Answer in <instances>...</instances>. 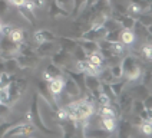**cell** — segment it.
<instances>
[{
    "label": "cell",
    "mask_w": 152,
    "mask_h": 138,
    "mask_svg": "<svg viewBox=\"0 0 152 138\" xmlns=\"http://www.w3.org/2000/svg\"><path fill=\"white\" fill-rule=\"evenodd\" d=\"M7 12H9V3L6 0H0V16L6 15Z\"/></svg>",
    "instance_id": "obj_42"
},
{
    "label": "cell",
    "mask_w": 152,
    "mask_h": 138,
    "mask_svg": "<svg viewBox=\"0 0 152 138\" xmlns=\"http://www.w3.org/2000/svg\"><path fill=\"white\" fill-rule=\"evenodd\" d=\"M1 27H3V22L0 20V32H1Z\"/></svg>",
    "instance_id": "obj_52"
},
{
    "label": "cell",
    "mask_w": 152,
    "mask_h": 138,
    "mask_svg": "<svg viewBox=\"0 0 152 138\" xmlns=\"http://www.w3.org/2000/svg\"><path fill=\"white\" fill-rule=\"evenodd\" d=\"M75 39H76V42H77V45H80L86 53H91V52L99 49V45H98V42H95V40H88V39H82V37H75Z\"/></svg>",
    "instance_id": "obj_18"
},
{
    "label": "cell",
    "mask_w": 152,
    "mask_h": 138,
    "mask_svg": "<svg viewBox=\"0 0 152 138\" xmlns=\"http://www.w3.org/2000/svg\"><path fill=\"white\" fill-rule=\"evenodd\" d=\"M148 12H149V13H151V15H152V3H151V4H149V7H148Z\"/></svg>",
    "instance_id": "obj_51"
},
{
    "label": "cell",
    "mask_w": 152,
    "mask_h": 138,
    "mask_svg": "<svg viewBox=\"0 0 152 138\" xmlns=\"http://www.w3.org/2000/svg\"><path fill=\"white\" fill-rule=\"evenodd\" d=\"M9 4H12V6H15V7H19V6H23L25 4L26 0H6Z\"/></svg>",
    "instance_id": "obj_46"
},
{
    "label": "cell",
    "mask_w": 152,
    "mask_h": 138,
    "mask_svg": "<svg viewBox=\"0 0 152 138\" xmlns=\"http://www.w3.org/2000/svg\"><path fill=\"white\" fill-rule=\"evenodd\" d=\"M26 121H29V122H32L36 129H39L42 134L45 135H56V131H53L50 129L42 120V115H40V109H39V94L36 92L33 95V98H32V104H30V109L29 112L26 114Z\"/></svg>",
    "instance_id": "obj_1"
},
{
    "label": "cell",
    "mask_w": 152,
    "mask_h": 138,
    "mask_svg": "<svg viewBox=\"0 0 152 138\" xmlns=\"http://www.w3.org/2000/svg\"><path fill=\"white\" fill-rule=\"evenodd\" d=\"M126 82H128V81H118V82H110V84H109L116 98L122 94V91H124V88H125V85H126Z\"/></svg>",
    "instance_id": "obj_30"
},
{
    "label": "cell",
    "mask_w": 152,
    "mask_h": 138,
    "mask_svg": "<svg viewBox=\"0 0 152 138\" xmlns=\"http://www.w3.org/2000/svg\"><path fill=\"white\" fill-rule=\"evenodd\" d=\"M85 4H86V0H73V7H72V13H70V16L76 17L80 12H82V9H85Z\"/></svg>",
    "instance_id": "obj_31"
},
{
    "label": "cell",
    "mask_w": 152,
    "mask_h": 138,
    "mask_svg": "<svg viewBox=\"0 0 152 138\" xmlns=\"http://www.w3.org/2000/svg\"><path fill=\"white\" fill-rule=\"evenodd\" d=\"M142 55L149 60H152V43H145L142 48Z\"/></svg>",
    "instance_id": "obj_38"
},
{
    "label": "cell",
    "mask_w": 152,
    "mask_h": 138,
    "mask_svg": "<svg viewBox=\"0 0 152 138\" xmlns=\"http://www.w3.org/2000/svg\"><path fill=\"white\" fill-rule=\"evenodd\" d=\"M119 135L121 137H126L132 134V124H129L126 120H121V127H119Z\"/></svg>",
    "instance_id": "obj_29"
},
{
    "label": "cell",
    "mask_w": 152,
    "mask_h": 138,
    "mask_svg": "<svg viewBox=\"0 0 152 138\" xmlns=\"http://www.w3.org/2000/svg\"><path fill=\"white\" fill-rule=\"evenodd\" d=\"M52 56V63L58 65L60 68H65L66 63L69 62V58H70V53L68 51H65L63 48H59L58 51H55L50 55Z\"/></svg>",
    "instance_id": "obj_9"
},
{
    "label": "cell",
    "mask_w": 152,
    "mask_h": 138,
    "mask_svg": "<svg viewBox=\"0 0 152 138\" xmlns=\"http://www.w3.org/2000/svg\"><path fill=\"white\" fill-rule=\"evenodd\" d=\"M95 1H96V0H86V4H85V7H91V6H92L93 3H95Z\"/></svg>",
    "instance_id": "obj_49"
},
{
    "label": "cell",
    "mask_w": 152,
    "mask_h": 138,
    "mask_svg": "<svg viewBox=\"0 0 152 138\" xmlns=\"http://www.w3.org/2000/svg\"><path fill=\"white\" fill-rule=\"evenodd\" d=\"M108 33L106 27L103 25H99V26H91L88 30H85L83 33L80 34L79 37L82 39H88V40H95V42H99L101 39L105 37V34Z\"/></svg>",
    "instance_id": "obj_5"
},
{
    "label": "cell",
    "mask_w": 152,
    "mask_h": 138,
    "mask_svg": "<svg viewBox=\"0 0 152 138\" xmlns=\"http://www.w3.org/2000/svg\"><path fill=\"white\" fill-rule=\"evenodd\" d=\"M73 56H75V59L76 60H85L86 58H88V53L83 51V48L80 46V45H77L75 49H73Z\"/></svg>",
    "instance_id": "obj_34"
},
{
    "label": "cell",
    "mask_w": 152,
    "mask_h": 138,
    "mask_svg": "<svg viewBox=\"0 0 152 138\" xmlns=\"http://www.w3.org/2000/svg\"><path fill=\"white\" fill-rule=\"evenodd\" d=\"M146 30H148V34H151L152 36V23L149 26H146Z\"/></svg>",
    "instance_id": "obj_50"
},
{
    "label": "cell",
    "mask_w": 152,
    "mask_h": 138,
    "mask_svg": "<svg viewBox=\"0 0 152 138\" xmlns=\"http://www.w3.org/2000/svg\"><path fill=\"white\" fill-rule=\"evenodd\" d=\"M144 105H145V109L148 111H152V95L149 94L146 98L144 99Z\"/></svg>",
    "instance_id": "obj_44"
},
{
    "label": "cell",
    "mask_w": 152,
    "mask_h": 138,
    "mask_svg": "<svg viewBox=\"0 0 152 138\" xmlns=\"http://www.w3.org/2000/svg\"><path fill=\"white\" fill-rule=\"evenodd\" d=\"M17 10H19L20 16L25 17V19L29 22V23H30V25H34V23H36V16H34V12L29 10V9L25 7V6H19V7H17Z\"/></svg>",
    "instance_id": "obj_24"
},
{
    "label": "cell",
    "mask_w": 152,
    "mask_h": 138,
    "mask_svg": "<svg viewBox=\"0 0 152 138\" xmlns=\"http://www.w3.org/2000/svg\"><path fill=\"white\" fill-rule=\"evenodd\" d=\"M136 63H138V62H136L135 56H132V55H128V56H125V58L122 59V62H121V66H122V70H124V75L126 73L129 69L134 68Z\"/></svg>",
    "instance_id": "obj_23"
},
{
    "label": "cell",
    "mask_w": 152,
    "mask_h": 138,
    "mask_svg": "<svg viewBox=\"0 0 152 138\" xmlns=\"http://www.w3.org/2000/svg\"><path fill=\"white\" fill-rule=\"evenodd\" d=\"M49 16L52 19H58V17H69L70 16V12L63 9L62 6H59L56 1L52 0L50 4H49Z\"/></svg>",
    "instance_id": "obj_14"
},
{
    "label": "cell",
    "mask_w": 152,
    "mask_h": 138,
    "mask_svg": "<svg viewBox=\"0 0 152 138\" xmlns=\"http://www.w3.org/2000/svg\"><path fill=\"white\" fill-rule=\"evenodd\" d=\"M142 122H144V120H142V118H141V117H139L138 114H135V117H134V120H132V125L139 128V125H141Z\"/></svg>",
    "instance_id": "obj_45"
},
{
    "label": "cell",
    "mask_w": 152,
    "mask_h": 138,
    "mask_svg": "<svg viewBox=\"0 0 152 138\" xmlns=\"http://www.w3.org/2000/svg\"><path fill=\"white\" fill-rule=\"evenodd\" d=\"M124 76H125L126 81H138L139 78L142 76V69H141V66L136 63L135 66H134L132 69H129Z\"/></svg>",
    "instance_id": "obj_22"
},
{
    "label": "cell",
    "mask_w": 152,
    "mask_h": 138,
    "mask_svg": "<svg viewBox=\"0 0 152 138\" xmlns=\"http://www.w3.org/2000/svg\"><path fill=\"white\" fill-rule=\"evenodd\" d=\"M110 51H112V53H113V55L121 56V55H124V53H125V51H126V45H124L121 40L110 42Z\"/></svg>",
    "instance_id": "obj_27"
},
{
    "label": "cell",
    "mask_w": 152,
    "mask_h": 138,
    "mask_svg": "<svg viewBox=\"0 0 152 138\" xmlns=\"http://www.w3.org/2000/svg\"><path fill=\"white\" fill-rule=\"evenodd\" d=\"M53 1H56L59 6H62L63 9H66L69 12L73 7V0H53Z\"/></svg>",
    "instance_id": "obj_37"
},
{
    "label": "cell",
    "mask_w": 152,
    "mask_h": 138,
    "mask_svg": "<svg viewBox=\"0 0 152 138\" xmlns=\"http://www.w3.org/2000/svg\"><path fill=\"white\" fill-rule=\"evenodd\" d=\"M9 37H10L12 42L19 45V43H22L26 39V32L23 29H20V27H13L10 30V33H9Z\"/></svg>",
    "instance_id": "obj_21"
},
{
    "label": "cell",
    "mask_w": 152,
    "mask_h": 138,
    "mask_svg": "<svg viewBox=\"0 0 152 138\" xmlns=\"http://www.w3.org/2000/svg\"><path fill=\"white\" fill-rule=\"evenodd\" d=\"M34 131H36V127H34L32 122H27V121H22L16 124L15 127L9 129L6 132L4 137H20V135H32Z\"/></svg>",
    "instance_id": "obj_3"
},
{
    "label": "cell",
    "mask_w": 152,
    "mask_h": 138,
    "mask_svg": "<svg viewBox=\"0 0 152 138\" xmlns=\"http://www.w3.org/2000/svg\"><path fill=\"white\" fill-rule=\"evenodd\" d=\"M136 20H139L144 26H149L152 23V16H149V15H142V13H141Z\"/></svg>",
    "instance_id": "obj_39"
},
{
    "label": "cell",
    "mask_w": 152,
    "mask_h": 138,
    "mask_svg": "<svg viewBox=\"0 0 152 138\" xmlns=\"http://www.w3.org/2000/svg\"><path fill=\"white\" fill-rule=\"evenodd\" d=\"M63 69V72H65V75H68L69 78H72L73 81H75L77 86L80 88V91H82V94L86 92V86H85V72H80V70H72V69H68V68H62Z\"/></svg>",
    "instance_id": "obj_10"
},
{
    "label": "cell",
    "mask_w": 152,
    "mask_h": 138,
    "mask_svg": "<svg viewBox=\"0 0 152 138\" xmlns=\"http://www.w3.org/2000/svg\"><path fill=\"white\" fill-rule=\"evenodd\" d=\"M63 75H65V72H63V69L60 68V66L55 65V63H49L48 68L45 69V72H43V79H45L46 82H49L53 78L63 76Z\"/></svg>",
    "instance_id": "obj_13"
},
{
    "label": "cell",
    "mask_w": 152,
    "mask_h": 138,
    "mask_svg": "<svg viewBox=\"0 0 152 138\" xmlns=\"http://www.w3.org/2000/svg\"><path fill=\"white\" fill-rule=\"evenodd\" d=\"M119 40L124 43V45H132V43L135 42V32H134V29H122L121 30V36H119Z\"/></svg>",
    "instance_id": "obj_20"
},
{
    "label": "cell",
    "mask_w": 152,
    "mask_h": 138,
    "mask_svg": "<svg viewBox=\"0 0 152 138\" xmlns=\"http://www.w3.org/2000/svg\"><path fill=\"white\" fill-rule=\"evenodd\" d=\"M109 70H110V75L113 76V79H121V78H124V70H122L121 63L112 65V66L109 68Z\"/></svg>",
    "instance_id": "obj_32"
},
{
    "label": "cell",
    "mask_w": 152,
    "mask_h": 138,
    "mask_svg": "<svg viewBox=\"0 0 152 138\" xmlns=\"http://www.w3.org/2000/svg\"><path fill=\"white\" fill-rule=\"evenodd\" d=\"M4 70H6V68H4V60L0 59V73H1V72H4Z\"/></svg>",
    "instance_id": "obj_48"
},
{
    "label": "cell",
    "mask_w": 152,
    "mask_h": 138,
    "mask_svg": "<svg viewBox=\"0 0 152 138\" xmlns=\"http://www.w3.org/2000/svg\"><path fill=\"white\" fill-rule=\"evenodd\" d=\"M131 1H134V3H136L139 7L142 9V10H148V7H149V4L152 3V0H131Z\"/></svg>",
    "instance_id": "obj_40"
},
{
    "label": "cell",
    "mask_w": 152,
    "mask_h": 138,
    "mask_svg": "<svg viewBox=\"0 0 152 138\" xmlns=\"http://www.w3.org/2000/svg\"><path fill=\"white\" fill-rule=\"evenodd\" d=\"M139 129L144 132L145 135H152V121H144L139 125Z\"/></svg>",
    "instance_id": "obj_36"
},
{
    "label": "cell",
    "mask_w": 152,
    "mask_h": 138,
    "mask_svg": "<svg viewBox=\"0 0 152 138\" xmlns=\"http://www.w3.org/2000/svg\"><path fill=\"white\" fill-rule=\"evenodd\" d=\"M85 86H86V91H89L95 98L99 96V94H101V79H99V76L85 73Z\"/></svg>",
    "instance_id": "obj_6"
},
{
    "label": "cell",
    "mask_w": 152,
    "mask_h": 138,
    "mask_svg": "<svg viewBox=\"0 0 152 138\" xmlns=\"http://www.w3.org/2000/svg\"><path fill=\"white\" fill-rule=\"evenodd\" d=\"M98 114H99L101 118H116V117H118V112L115 109L113 104H109V105H99Z\"/></svg>",
    "instance_id": "obj_16"
},
{
    "label": "cell",
    "mask_w": 152,
    "mask_h": 138,
    "mask_svg": "<svg viewBox=\"0 0 152 138\" xmlns=\"http://www.w3.org/2000/svg\"><path fill=\"white\" fill-rule=\"evenodd\" d=\"M10 115V105H6V104H1L0 102V117L4 118Z\"/></svg>",
    "instance_id": "obj_41"
},
{
    "label": "cell",
    "mask_w": 152,
    "mask_h": 138,
    "mask_svg": "<svg viewBox=\"0 0 152 138\" xmlns=\"http://www.w3.org/2000/svg\"><path fill=\"white\" fill-rule=\"evenodd\" d=\"M116 99H118L116 104H119L121 111L122 112H131V109H132V102H134V96H132V94H128V92H124V91H122V94L119 95Z\"/></svg>",
    "instance_id": "obj_12"
},
{
    "label": "cell",
    "mask_w": 152,
    "mask_h": 138,
    "mask_svg": "<svg viewBox=\"0 0 152 138\" xmlns=\"http://www.w3.org/2000/svg\"><path fill=\"white\" fill-rule=\"evenodd\" d=\"M86 59H88L89 63H92L95 66H105V58L102 56V53L99 49L88 53V58H86Z\"/></svg>",
    "instance_id": "obj_19"
},
{
    "label": "cell",
    "mask_w": 152,
    "mask_h": 138,
    "mask_svg": "<svg viewBox=\"0 0 152 138\" xmlns=\"http://www.w3.org/2000/svg\"><path fill=\"white\" fill-rule=\"evenodd\" d=\"M132 92H134V94H132V96H134V98L142 99V101H144L148 95H149V92H148V88H146V85H144V84H142V85L135 86V88L132 89Z\"/></svg>",
    "instance_id": "obj_26"
},
{
    "label": "cell",
    "mask_w": 152,
    "mask_h": 138,
    "mask_svg": "<svg viewBox=\"0 0 152 138\" xmlns=\"http://www.w3.org/2000/svg\"><path fill=\"white\" fill-rule=\"evenodd\" d=\"M33 3H34V7L36 9H43L45 6H46V0H33Z\"/></svg>",
    "instance_id": "obj_47"
},
{
    "label": "cell",
    "mask_w": 152,
    "mask_h": 138,
    "mask_svg": "<svg viewBox=\"0 0 152 138\" xmlns=\"http://www.w3.org/2000/svg\"><path fill=\"white\" fill-rule=\"evenodd\" d=\"M63 91L66 92L69 98H72V99H76L79 95L82 94V91H80V88L77 86L75 81L72 79V78H69L68 75L65 76V85H63Z\"/></svg>",
    "instance_id": "obj_8"
},
{
    "label": "cell",
    "mask_w": 152,
    "mask_h": 138,
    "mask_svg": "<svg viewBox=\"0 0 152 138\" xmlns=\"http://www.w3.org/2000/svg\"><path fill=\"white\" fill-rule=\"evenodd\" d=\"M36 55L39 58H48L55 52V43L53 42H42L39 43V46L34 49Z\"/></svg>",
    "instance_id": "obj_15"
},
{
    "label": "cell",
    "mask_w": 152,
    "mask_h": 138,
    "mask_svg": "<svg viewBox=\"0 0 152 138\" xmlns=\"http://www.w3.org/2000/svg\"><path fill=\"white\" fill-rule=\"evenodd\" d=\"M142 12H144V10L139 7L136 3H134V1H131V4L126 7V13L128 15H132V16H134V15H141Z\"/></svg>",
    "instance_id": "obj_35"
},
{
    "label": "cell",
    "mask_w": 152,
    "mask_h": 138,
    "mask_svg": "<svg viewBox=\"0 0 152 138\" xmlns=\"http://www.w3.org/2000/svg\"><path fill=\"white\" fill-rule=\"evenodd\" d=\"M142 79H144V85H148L149 82H152V69L145 72L144 75H142Z\"/></svg>",
    "instance_id": "obj_43"
},
{
    "label": "cell",
    "mask_w": 152,
    "mask_h": 138,
    "mask_svg": "<svg viewBox=\"0 0 152 138\" xmlns=\"http://www.w3.org/2000/svg\"><path fill=\"white\" fill-rule=\"evenodd\" d=\"M26 86H27V81L25 78H13L10 81V84L7 85V91H9V105H15V104L20 99V96L23 95V92L26 91Z\"/></svg>",
    "instance_id": "obj_2"
},
{
    "label": "cell",
    "mask_w": 152,
    "mask_h": 138,
    "mask_svg": "<svg viewBox=\"0 0 152 138\" xmlns=\"http://www.w3.org/2000/svg\"><path fill=\"white\" fill-rule=\"evenodd\" d=\"M33 39L39 45L42 42H55V40H58V36L48 29H39L33 33Z\"/></svg>",
    "instance_id": "obj_11"
},
{
    "label": "cell",
    "mask_w": 152,
    "mask_h": 138,
    "mask_svg": "<svg viewBox=\"0 0 152 138\" xmlns=\"http://www.w3.org/2000/svg\"><path fill=\"white\" fill-rule=\"evenodd\" d=\"M58 40H59V46L63 48L65 51H68L69 53H72L73 49L77 46V42H76L75 37H68V36H58Z\"/></svg>",
    "instance_id": "obj_17"
},
{
    "label": "cell",
    "mask_w": 152,
    "mask_h": 138,
    "mask_svg": "<svg viewBox=\"0 0 152 138\" xmlns=\"http://www.w3.org/2000/svg\"><path fill=\"white\" fill-rule=\"evenodd\" d=\"M101 122H102V127L109 131L110 134H113L116 128H118V124H116V118H101Z\"/></svg>",
    "instance_id": "obj_25"
},
{
    "label": "cell",
    "mask_w": 152,
    "mask_h": 138,
    "mask_svg": "<svg viewBox=\"0 0 152 138\" xmlns=\"http://www.w3.org/2000/svg\"><path fill=\"white\" fill-rule=\"evenodd\" d=\"M63 85H65V75L63 76L53 78V79H50L48 82V86H49V89H50V92L56 102H59L60 94L63 92Z\"/></svg>",
    "instance_id": "obj_7"
},
{
    "label": "cell",
    "mask_w": 152,
    "mask_h": 138,
    "mask_svg": "<svg viewBox=\"0 0 152 138\" xmlns=\"http://www.w3.org/2000/svg\"><path fill=\"white\" fill-rule=\"evenodd\" d=\"M22 121H26V118H23V120H20V121H16V122H3V124L0 125V137H4L9 129L12 128V127H15L19 122H22ZM27 122H29V121H27Z\"/></svg>",
    "instance_id": "obj_33"
},
{
    "label": "cell",
    "mask_w": 152,
    "mask_h": 138,
    "mask_svg": "<svg viewBox=\"0 0 152 138\" xmlns=\"http://www.w3.org/2000/svg\"><path fill=\"white\" fill-rule=\"evenodd\" d=\"M37 94H39V96H42L43 99L46 101V104L50 106L53 111H56L58 109V102L55 101V98H53V95H52L50 89H49V86H48V82L43 79V81H39L37 82Z\"/></svg>",
    "instance_id": "obj_4"
},
{
    "label": "cell",
    "mask_w": 152,
    "mask_h": 138,
    "mask_svg": "<svg viewBox=\"0 0 152 138\" xmlns=\"http://www.w3.org/2000/svg\"><path fill=\"white\" fill-rule=\"evenodd\" d=\"M4 68H6V72H9V73H15L17 70H20V66L17 63L16 58H9L4 60Z\"/></svg>",
    "instance_id": "obj_28"
}]
</instances>
